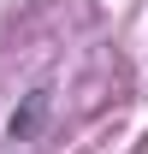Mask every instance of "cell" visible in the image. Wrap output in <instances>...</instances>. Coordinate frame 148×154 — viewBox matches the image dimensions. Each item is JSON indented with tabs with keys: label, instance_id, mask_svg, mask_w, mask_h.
<instances>
[{
	"label": "cell",
	"instance_id": "obj_1",
	"mask_svg": "<svg viewBox=\"0 0 148 154\" xmlns=\"http://www.w3.org/2000/svg\"><path fill=\"white\" fill-rule=\"evenodd\" d=\"M48 107H54V95H48V89H30V95H24V107H12V119H6V136H12V142H30V136L42 131Z\"/></svg>",
	"mask_w": 148,
	"mask_h": 154
}]
</instances>
